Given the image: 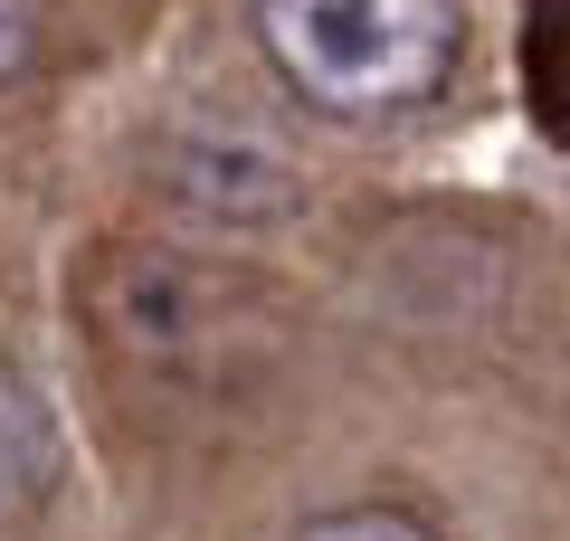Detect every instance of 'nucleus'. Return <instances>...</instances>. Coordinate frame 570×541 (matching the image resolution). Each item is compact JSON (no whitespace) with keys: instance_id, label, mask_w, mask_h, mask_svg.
<instances>
[{"instance_id":"7ed1b4c3","label":"nucleus","mask_w":570,"mask_h":541,"mask_svg":"<svg viewBox=\"0 0 570 541\" xmlns=\"http://www.w3.org/2000/svg\"><path fill=\"white\" fill-rule=\"evenodd\" d=\"M96 323L115 352H142V361H181L219 333V285L200 266L163 257V247H115L96 276Z\"/></svg>"},{"instance_id":"20e7f679","label":"nucleus","mask_w":570,"mask_h":541,"mask_svg":"<svg viewBox=\"0 0 570 541\" xmlns=\"http://www.w3.org/2000/svg\"><path fill=\"white\" fill-rule=\"evenodd\" d=\"M39 475H48V427H39L20 381H0V522L39 494Z\"/></svg>"},{"instance_id":"423d86ee","label":"nucleus","mask_w":570,"mask_h":541,"mask_svg":"<svg viewBox=\"0 0 570 541\" xmlns=\"http://www.w3.org/2000/svg\"><path fill=\"white\" fill-rule=\"evenodd\" d=\"M29 58H39V10L29 0H0V86L20 77Z\"/></svg>"},{"instance_id":"39448f33","label":"nucleus","mask_w":570,"mask_h":541,"mask_svg":"<svg viewBox=\"0 0 570 541\" xmlns=\"http://www.w3.org/2000/svg\"><path fill=\"white\" fill-rule=\"evenodd\" d=\"M295 541H438V522L409 513V503H343V513L305 522Z\"/></svg>"},{"instance_id":"f257e3e1","label":"nucleus","mask_w":570,"mask_h":541,"mask_svg":"<svg viewBox=\"0 0 570 541\" xmlns=\"http://www.w3.org/2000/svg\"><path fill=\"white\" fill-rule=\"evenodd\" d=\"M257 48L314 115L390 124L456 86L466 10L456 0H257Z\"/></svg>"},{"instance_id":"f03ea898","label":"nucleus","mask_w":570,"mask_h":541,"mask_svg":"<svg viewBox=\"0 0 570 541\" xmlns=\"http://www.w3.org/2000/svg\"><path fill=\"white\" fill-rule=\"evenodd\" d=\"M153 190L171 209H190L200 228H276L305 209V171L276 153L266 134L238 124H181L153 142Z\"/></svg>"}]
</instances>
